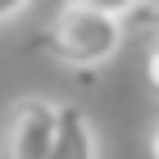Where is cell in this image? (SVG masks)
<instances>
[{
  "label": "cell",
  "instance_id": "6da1fadb",
  "mask_svg": "<svg viewBox=\"0 0 159 159\" xmlns=\"http://www.w3.org/2000/svg\"><path fill=\"white\" fill-rule=\"evenodd\" d=\"M127 41V23H123L118 14H100L91 5H77L68 0L59 14H55V23L46 32V46L50 55L68 68H96V64H109L114 55L123 50Z\"/></svg>",
  "mask_w": 159,
  "mask_h": 159
},
{
  "label": "cell",
  "instance_id": "7a4b0ae2",
  "mask_svg": "<svg viewBox=\"0 0 159 159\" xmlns=\"http://www.w3.org/2000/svg\"><path fill=\"white\" fill-rule=\"evenodd\" d=\"M55 118H59V105H50L46 96H18L5 114L0 159H46L55 141Z\"/></svg>",
  "mask_w": 159,
  "mask_h": 159
},
{
  "label": "cell",
  "instance_id": "3957f363",
  "mask_svg": "<svg viewBox=\"0 0 159 159\" xmlns=\"http://www.w3.org/2000/svg\"><path fill=\"white\" fill-rule=\"evenodd\" d=\"M46 159H100V136H96V127H91L82 105H59L55 141H50Z\"/></svg>",
  "mask_w": 159,
  "mask_h": 159
},
{
  "label": "cell",
  "instance_id": "277c9868",
  "mask_svg": "<svg viewBox=\"0 0 159 159\" xmlns=\"http://www.w3.org/2000/svg\"><path fill=\"white\" fill-rule=\"evenodd\" d=\"M127 27H136V32H159V0H136V9L123 18Z\"/></svg>",
  "mask_w": 159,
  "mask_h": 159
},
{
  "label": "cell",
  "instance_id": "5b68a950",
  "mask_svg": "<svg viewBox=\"0 0 159 159\" xmlns=\"http://www.w3.org/2000/svg\"><path fill=\"white\" fill-rule=\"evenodd\" d=\"M141 73H146L150 96H159V37L150 41V50H146V64H141Z\"/></svg>",
  "mask_w": 159,
  "mask_h": 159
},
{
  "label": "cell",
  "instance_id": "8992f818",
  "mask_svg": "<svg viewBox=\"0 0 159 159\" xmlns=\"http://www.w3.org/2000/svg\"><path fill=\"white\" fill-rule=\"evenodd\" d=\"M77 5H91V9H100V14H118V18H127V14L136 9V0H77Z\"/></svg>",
  "mask_w": 159,
  "mask_h": 159
},
{
  "label": "cell",
  "instance_id": "52a82bcc",
  "mask_svg": "<svg viewBox=\"0 0 159 159\" xmlns=\"http://www.w3.org/2000/svg\"><path fill=\"white\" fill-rule=\"evenodd\" d=\"M27 5H32V0H0V23H14Z\"/></svg>",
  "mask_w": 159,
  "mask_h": 159
},
{
  "label": "cell",
  "instance_id": "ba28073f",
  "mask_svg": "<svg viewBox=\"0 0 159 159\" xmlns=\"http://www.w3.org/2000/svg\"><path fill=\"white\" fill-rule=\"evenodd\" d=\"M150 159H159V123L150 127Z\"/></svg>",
  "mask_w": 159,
  "mask_h": 159
}]
</instances>
